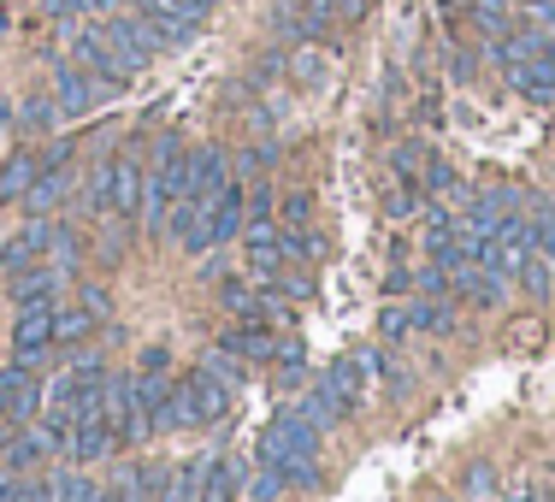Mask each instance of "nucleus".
Segmentation results:
<instances>
[{"mask_svg": "<svg viewBox=\"0 0 555 502\" xmlns=\"http://www.w3.org/2000/svg\"><path fill=\"white\" fill-rule=\"evenodd\" d=\"M255 461L260 467H278L284 485H313L320 479V426H313L301 408H278L272 426L260 432Z\"/></svg>", "mask_w": 555, "mask_h": 502, "instance_id": "1", "label": "nucleus"}, {"mask_svg": "<svg viewBox=\"0 0 555 502\" xmlns=\"http://www.w3.org/2000/svg\"><path fill=\"white\" fill-rule=\"evenodd\" d=\"M236 390L224 385L214 366H190L183 378H171L166 390V408H160V432H178V426H214V420L231 414Z\"/></svg>", "mask_w": 555, "mask_h": 502, "instance_id": "2", "label": "nucleus"}, {"mask_svg": "<svg viewBox=\"0 0 555 502\" xmlns=\"http://www.w3.org/2000/svg\"><path fill=\"white\" fill-rule=\"evenodd\" d=\"M183 183H190V149H183V137H160L154 142V160H149V224L171 219Z\"/></svg>", "mask_w": 555, "mask_h": 502, "instance_id": "3", "label": "nucleus"}, {"mask_svg": "<svg viewBox=\"0 0 555 502\" xmlns=\"http://www.w3.org/2000/svg\"><path fill=\"white\" fill-rule=\"evenodd\" d=\"M42 408V378H36V361L18 355V361L0 366V426H18Z\"/></svg>", "mask_w": 555, "mask_h": 502, "instance_id": "4", "label": "nucleus"}, {"mask_svg": "<svg viewBox=\"0 0 555 502\" xmlns=\"http://www.w3.org/2000/svg\"><path fill=\"white\" fill-rule=\"evenodd\" d=\"M54 231H60V224L30 219L18 236H12V243H0V272H7V279H18V272L42 267V260H48V248H54Z\"/></svg>", "mask_w": 555, "mask_h": 502, "instance_id": "5", "label": "nucleus"}, {"mask_svg": "<svg viewBox=\"0 0 555 502\" xmlns=\"http://www.w3.org/2000/svg\"><path fill=\"white\" fill-rule=\"evenodd\" d=\"M149 207V166L137 154H113V219H130Z\"/></svg>", "mask_w": 555, "mask_h": 502, "instance_id": "6", "label": "nucleus"}, {"mask_svg": "<svg viewBox=\"0 0 555 502\" xmlns=\"http://www.w3.org/2000/svg\"><path fill=\"white\" fill-rule=\"evenodd\" d=\"M107 95H113V89L101 83L89 65H77V60L54 72V101H60V113H89V107H101Z\"/></svg>", "mask_w": 555, "mask_h": 502, "instance_id": "7", "label": "nucleus"}, {"mask_svg": "<svg viewBox=\"0 0 555 502\" xmlns=\"http://www.w3.org/2000/svg\"><path fill=\"white\" fill-rule=\"evenodd\" d=\"M12 349L18 355H48L54 349V301H18V320H12Z\"/></svg>", "mask_w": 555, "mask_h": 502, "instance_id": "8", "label": "nucleus"}, {"mask_svg": "<svg viewBox=\"0 0 555 502\" xmlns=\"http://www.w3.org/2000/svg\"><path fill=\"white\" fill-rule=\"evenodd\" d=\"M72 60H77V65H89V72H95L107 89L130 83V72L118 65V54L107 48V36H101V24H89V30H77V36H72Z\"/></svg>", "mask_w": 555, "mask_h": 502, "instance_id": "9", "label": "nucleus"}, {"mask_svg": "<svg viewBox=\"0 0 555 502\" xmlns=\"http://www.w3.org/2000/svg\"><path fill=\"white\" fill-rule=\"evenodd\" d=\"M219 349L236 355V361H278V332L272 325H255V320H236L219 332Z\"/></svg>", "mask_w": 555, "mask_h": 502, "instance_id": "10", "label": "nucleus"}, {"mask_svg": "<svg viewBox=\"0 0 555 502\" xmlns=\"http://www.w3.org/2000/svg\"><path fill=\"white\" fill-rule=\"evenodd\" d=\"M243 214H248L243 190H236V183H224V190L214 195V207H207V248H214V243H231V236L243 231Z\"/></svg>", "mask_w": 555, "mask_h": 502, "instance_id": "11", "label": "nucleus"}, {"mask_svg": "<svg viewBox=\"0 0 555 502\" xmlns=\"http://www.w3.org/2000/svg\"><path fill=\"white\" fill-rule=\"evenodd\" d=\"M508 83L520 89L526 101L550 107L555 101V60H508Z\"/></svg>", "mask_w": 555, "mask_h": 502, "instance_id": "12", "label": "nucleus"}, {"mask_svg": "<svg viewBox=\"0 0 555 502\" xmlns=\"http://www.w3.org/2000/svg\"><path fill=\"white\" fill-rule=\"evenodd\" d=\"M243 497V467L231 455H207L202 461V502H236Z\"/></svg>", "mask_w": 555, "mask_h": 502, "instance_id": "13", "label": "nucleus"}, {"mask_svg": "<svg viewBox=\"0 0 555 502\" xmlns=\"http://www.w3.org/2000/svg\"><path fill=\"white\" fill-rule=\"evenodd\" d=\"M54 118H60V101L36 89V95H24V107H12V130H24V137H48Z\"/></svg>", "mask_w": 555, "mask_h": 502, "instance_id": "14", "label": "nucleus"}, {"mask_svg": "<svg viewBox=\"0 0 555 502\" xmlns=\"http://www.w3.org/2000/svg\"><path fill=\"white\" fill-rule=\"evenodd\" d=\"M514 284H520L532 301H550V289H555V260H550V255H538V248L526 243V255H520V272H514Z\"/></svg>", "mask_w": 555, "mask_h": 502, "instance_id": "15", "label": "nucleus"}, {"mask_svg": "<svg viewBox=\"0 0 555 502\" xmlns=\"http://www.w3.org/2000/svg\"><path fill=\"white\" fill-rule=\"evenodd\" d=\"M36 171H42V160H36L30 149H18L7 166H0V202H18V195H30Z\"/></svg>", "mask_w": 555, "mask_h": 502, "instance_id": "16", "label": "nucleus"}, {"mask_svg": "<svg viewBox=\"0 0 555 502\" xmlns=\"http://www.w3.org/2000/svg\"><path fill=\"white\" fill-rule=\"evenodd\" d=\"M42 455H54L48 449V438L42 432H7V449H0V461H7L12 473H24V467H36Z\"/></svg>", "mask_w": 555, "mask_h": 502, "instance_id": "17", "label": "nucleus"}, {"mask_svg": "<svg viewBox=\"0 0 555 502\" xmlns=\"http://www.w3.org/2000/svg\"><path fill=\"white\" fill-rule=\"evenodd\" d=\"M526 243H532L538 255L555 260V207H550V202H538V214L526 219Z\"/></svg>", "mask_w": 555, "mask_h": 502, "instance_id": "18", "label": "nucleus"}, {"mask_svg": "<svg viewBox=\"0 0 555 502\" xmlns=\"http://www.w3.org/2000/svg\"><path fill=\"white\" fill-rule=\"evenodd\" d=\"M166 502H202V461H190V467H178L166 479Z\"/></svg>", "mask_w": 555, "mask_h": 502, "instance_id": "19", "label": "nucleus"}, {"mask_svg": "<svg viewBox=\"0 0 555 502\" xmlns=\"http://www.w3.org/2000/svg\"><path fill=\"white\" fill-rule=\"evenodd\" d=\"M508 349H514V355H538V349H544V320L508 325Z\"/></svg>", "mask_w": 555, "mask_h": 502, "instance_id": "20", "label": "nucleus"}, {"mask_svg": "<svg viewBox=\"0 0 555 502\" xmlns=\"http://www.w3.org/2000/svg\"><path fill=\"white\" fill-rule=\"evenodd\" d=\"M54 497H60V502H101V491L83 479V473H65V479L54 485Z\"/></svg>", "mask_w": 555, "mask_h": 502, "instance_id": "21", "label": "nucleus"}, {"mask_svg": "<svg viewBox=\"0 0 555 502\" xmlns=\"http://www.w3.org/2000/svg\"><path fill=\"white\" fill-rule=\"evenodd\" d=\"M313 224V195H289L284 202V224H278V231H308Z\"/></svg>", "mask_w": 555, "mask_h": 502, "instance_id": "22", "label": "nucleus"}, {"mask_svg": "<svg viewBox=\"0 0 555 502\" xmlns=\"http://www.w3.org/2000/svg\"><path fill=\"white\" fill-rule=\"evenodd\" d=\"M449 77H455V83H473V77H479V60H473V48H449Z\"/></svg>", "mask_w": 555, "mask_h": 502, "instance_id": "23", "label": "nucleus"}, {"mask_svg": "<svg viewBox=\"0 0 555 502\" xmlns=\"http://www.w3.org/2000/svg\"><path fill=\"white\" fill-rule=\"evenodd\" d=\"M308 7L320 12V18H332V12H337V18H361L366 0H308Z\"/></svg>", "mask_w": 555, "mask_h": 502, "instance_id": "24", "label": "nucleus"}, {"mask_svg": "<svg viewBox=\"0 0 555 502\" xmlns=\"http://www.w3.org/2000/svg\"><path fill=\"white\" fill-rule=\"evenodd\" d=\"M420 178H426V190H438V195L455 190V166H443V160H426V171H420Z\"/></svg>", "mask_w": 555, "mask_h": 502, "instance_id": "25", "label": "nucleus"}, {"mask_svg": "<svg viewBox=\"0 0 555 502\" xmlns=\"http://www.w3.org/2000/svg\"><path fill=\"white\" fill-rule=\"evenodd\" d=\"M378 332H385V337H408V332H414V320H408V308H385V320H378Z\"/></svg>", "mask_w": 555, "mask_h": 502, "instance_id": "26", "label": "nucleus"}, {"mask_svg": "<svg viewBox=\"0 0 555 502\" xmlns=\"http://www.w3.org/2000/svg\"><path fill=\"white\" fill-rule=\"evenodd\" d=\"M101 502H149V497H142V485H137V479H118L113 491H101Z\"/></svg>", "mask_w": 555, "mask_h": 502, "instance_id": "27", "label": "nucleus"}, {"mask_svg": "<svg viewBox=\"0 0 555 502\" xmlns=\"http://www.w3.org/2000/svg\"><path fill=\"white\" fill-rule=\"evenodd\" d=\"M467 491H479V497H485V491H491V467H473V479H467Z\"/></svg>", "mask_w": 555, "mask_h": 502, "instance_id": "28", "label": "nucleus"}, {"mask_svg": "<svg viewBox=\"0 0 555 502\" xmlns=\"http://www.w3.org/2000/svg\"><path fill=\"white\" fill-rule=\"evenodd\" d=\"M514 7H520V0H514Z\"/></svg>", "mask_w": 555, "mask_h": 502, "instance_id": "29", "label": "nucleus"}]
</instances>
